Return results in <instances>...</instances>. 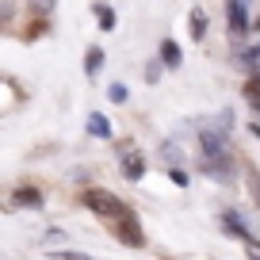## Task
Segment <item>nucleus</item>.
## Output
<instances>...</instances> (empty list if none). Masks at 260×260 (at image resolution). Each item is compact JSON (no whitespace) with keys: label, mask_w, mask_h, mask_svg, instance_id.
<instances>
[{"label":"nucleus","mask_w":260,"mask_h":260,"mask_svg":"<svg viewBox=\"0 0 260 260\" xmlns=\"http://www.w3.org/2000/svg\"><path fill=\"white\" fill-rule=\"evenodd\" d=\"M77 207H84V211H88L92 218H100L104 226H111V222L126 218V214L134 211V207L122 199V195H115L111 187H100V184L81 187V191H77Z\"/></svg>","instance_id":"f257e3e1"},{"label":"nucleus","mask_w":260,"mask_h":260,"mask_svg":"<svg viewBox=\"0 0 260 260\" xmlns=\"http://www.w3.org/2000/svg\"><path fill=\"white\" fill-rule=\"evenodd\" d=\"M111 146H115L111 153H115V169H119V176L126 180V184H142V180H146V172H149L146 149H142L134 138H115Z\"/></svg>","instance_id":"f03ea898"},{"label":"nucleus","mask_w":260,"mask_h":260,"mask_svg":"<svg viewBox=\"0 0 260 260\" xmlns=\"http://www.w3.org/2000/svg\"><path fill=\"white\" fill-rule=\"evenodd\" d=\"M214 222H218V230L226 237H234V241H241V245H256L260 241L256 230H252V222H249V211H241V207H222V211L214 214Z\"/></svg>","instance_id":"7ed1b4c3"},{"label":"nucleus","mask_w":260,"mask_h":260,"mask_svg":"<svg viewBox=\"0 0 260 260\" xmlns=\"http://www.w3.org/2000/svg\"><path fill=\"white\" fill-rule=\"evenodd\" d=\"M4 211H46V187L35 184V180H19L16 187L4 199Z\"/></svg>","instance_id":"20e7f679"},{"label":"nucleus","mask_w":260,"mask_h":260,"mask_svg":"<svg viewBox=\"0 0 260 260\" xmlns=\"http://www.w3.org/2000/svg\"><path fill=\"white\" fill-rule=\"evenodd\" d=\"M107 234H111L115 241L122 245V249H134V252H142V249H146V245H149V237H146V226H142L138 211H130L126 218L111 222V226H107Z\"/></svg>","instance_id":"39448f33"},{"label":"nucleus","mask_w":260,"mask_h":260,"mask_svg":"<svg viewBox=\"0 0 260 260\" xmlns=\"http://www.w3.org/2000/svg\"><path fill=\"white\" fill-rule=\"evenodd\" d=\"M226 8V31L234 42H249L252 35V16H249V0H222Z\"/></svg>","instance_id":"423d86ee"},{"label":"nucleus","mask_w":260,"mask_h":260,"mask_svg":"<svg viewBox=\"0 0 260 260\" xmlns=\"http://www.w3.org/2000/svg\"><path fill=\"white\" fill-rule=\"evenodd\" d=\"M195 172L199 176H207V180H214V184H222V187H234L237 184V172H241V157H222V161H199L195 165Z\"/></svg>","instance_id":"0eeeda50"},{"label":"nucleus","mask_w":260,"mask_h":260,"mask_svg":"<svg viewBox=\"0 0 260 260\" xmlns=\"http://www.w3.org/2000/svg\"><path fill=\"white\" fill-rule=\"evenodd\" d=\"M234 65L245 77L260 73V42H234Z\"/></svg>","instance_id":"6e6552de"},{"label":"nucleus","mask_w":260,"mask_h":260,"mask_svg":"<svg viewBox=\"0 0 260 260\" xmlns=\"http://www.w3.org/2000/svg\"><path fill=\"white\" fill-rule=\"evenodd\" d=\"M157 157H161L165 169H187V153L180 146V138H161L157 142Z\"/></svg>","instance_id":"1a4fd4ad"},{"label":"nucleus","mask_w":260,"mask_h":260,"mask_svg":"<svg viewBox=\"0 0 260 260\" xmlns=\"http://www.w3.org/2000/svg\"><path fill=\"white\" fill-rule=\"evenodd\" d=\"M84 134L96 142H115V122L107 119L104 111H88V119H84Z\"/></svg>","instance_id":"9d476101"},{"label":"nucleus","mask_w":260,"mask_h":260,"mask_svg":"<svg viewBox=\"0 0 260 260\" xmlns=\"http://www.w3.org/2000/svg\"><path fill=\"white\" fill-rule=\"evenodd\" d=\"M153 57L165 65V73H172V69H180V65H184V46H180L176 39H161Z\"/></svg>","instance_id":"9b49d317"},{"label":"nucleus","mask_w":260,"mask_h":260,"mask_svg":"<svg viewBox=\"0 0 260 260\" xmlns=\"http://www.w3.org/2000/svg\"><path fill=\"white\" fill-rule=\"evenodd\" d=\"M207 31H211V16H207L203 4H195V8L187 12V35H191V42H199V46H203V42H207Z\"/></svg>","instance_id":"f8f14e48"},{"label":"nucleus","mask_w":260,"mask_h":260,"mask_svg":"<svg viewBox=\"0 0 260 260\" xmlns=\"http://www.w3.org/2000/svg\"><path fill=\"white\" fill-rule=\"evenodd\" d=\"M241 100L249 104L252 122H260V73H249V77L241 81Z\"/></svg>","instance_id":"ddd939ff"},{"label":"nucleus","mask_w":260,"mask_h":260,"mask_svg":"<svg viewBox=\"0 0 260 260\" xmlns=\"http://www.w3.org/2000/svg\"><path fill=\"white\" fill-rule=\"evenodd\" d=\"M104 65H107V50L100 46V42H92V46L84 50V77H88V81H96V77L104 73Z\"/></svg>","instance_id":"4468645a"},{"label":"nucleus","mask_w":260,"mask_h":260,"mask_svg":"<svg viewBox=\"0 0 260 260\" xmlns=\"http://www.w3.org/2000/svg\"><path fill=\"white\" fill-rule=\"evenodd\" d=\"M92 16H96V27L104 35H111L115 27H119V12H115L107 0H96V4H92Z\"/></svg>","instance_id":"2eb2a0df"},{"label":"nucleus","mask_w":260,"mask_h":260,"mask_svg":"<svg viewBox=\"0 0 260 260\" xmlns=\"http://www.w3.org/2000/svg\"><path fill=\"white\" fill-rule=\"evenodd\" d=\"M19 12H23V0H0V31H16Z\"/></svg>","instance_id":"dca6fc26"},{"label":"nucleus","mask_w":260,"mask_h":260,"mask_svg":"<svg viewBox=\"0 0 260 260\" xmlns=\"http://www.w3.org/2000/svg\"><path fill=\"white\" fill-rule=\"evenodd\" d=\"M57 8V0H23V12H31V19H50Z\"/></svg>","instance_id":"f3484780"},{"label":"nucleus","mask_w":260,"mask_h":260,"mask_svg":"<svg viewBox=\"0 0 260 260\" xmlns=\"http://www.w3.org/2000/svg\"><path fill=\"white\" fill-rule=\"evenodd\" d=\"M65 241H69V230H61V226L42 230V249H65Z\"/></svg>","instance_id":"a211bd4d"},{"label":"nucleus","mask_w":260,"mask_h":260,"mask_svg":"<svg viewBox=\"0 0 260 260\" xmlns=\"http://www.w3.org/2000/svg\"><path fill=\"white\" fill-rule=\"evenodd\" d=\"M46 252V260H100V256H92V252H84V249H42Z\"/></svg>","instance_id":"6ab92c4d"},{"label":"nucleus","mask_w":260,"mask_h":260,"mask_svg":"<svg viewBox=\"0 0 260 260\" xmlns=\"http://www.w3.org/2000/svg\"><path fill=\"white\" fill-rule=\"evenodd\" d=\"M50 31H54V23H50V19H31V23H27V31H23V42H39V39H46Z\"/></svg>","instance_id":"aec40b11"},{"label":"nucleus","mask_w":260,"mask_h":260,"mask_svg":"<svg viewBox=\"0 0 260 260\" xmlns=\"http://www.w3.org/2000/svg\"><path fill=\"white\" fill-rule=\"evenodd\" d=\"M107 104H111V107H126L130 104V88L122 81H111V84H107Z\"/></svg>","instance_id":"412c9836"},{"label":"nucleus","mask_w":260,"mask_h":260,"mask_svg":"<svg viewBox=\"0 0 260 260\" xmlns=\"http://www.w3.org/2000/svg\"><path fill=\"white\" fill-rule=\"evenodd\" d=\"M161 77H165V65L157 61V57H146V65H142V81H146V84H161Z\"/></svg>","instance_id":"4be33fe9"},{"label":"nucleus","mask_w":260,"mask_h":260,"mask_svg":"<svg viewBox=\"0 0 260 260\" xmlns=\"http://www.w3.org/2000/svg\"><path fill=\"white\" fill-rule=\"evenodd\" d=\"M65 180H69V184L81 191V187L92 184V169H88V165H77V169H69V176H65Z\"/></svg>","instance_id":"5701e85b"},{"label":"nucleus","mask_w":260,"mask_h":260,"mask_svg":"<svg viewBox=\"0 0 260 260\" xmlns=\"http://www.w3.org/2000/svg\"><path fill=\"white\" fill-rule=\"evenodd\" d=\"M165 176H169V184L180 187V191H187V187H191V172H187V169H165Z\"/></svg>","instance_id":"b1692460"},{"label":"nucleus","mask_w":260,"mask_h":260,"mask_svg":"<svg viewBox=\"0 0 260 260\" xmlns=\"http://www.w3.org/2000/svg\"><path fill=\"white\" fill-rule=\"evenodd\" d=\"M249 134H252V138L260 142V122H249Z\"/></svg>","instance_id":"393cba45"},{"label":"nucleus","mask_w":260,"mask_h":260,"mask_svg":"<svg viewBox=\"0 0 260 260\" xmlns=\"http://www.w3.org/2000/svg\"><path fill=\"white\" fill-rule=\"evenodd\" d=\"M252 31H260V12H256V16H252Z\"/></svg>","instance_id":"a878e982"},{"label":"nucleus","mask_w":260,"mask_h":260,"mask_svg":"<svg viewBox=\"0 0 260 260\" xmlns=\"http://www.w3.org/2000/svg\"><path fill=\"white\" fill-rule=\"evenodd\" d=\"M0 92H4V77H0Z\"/></svg>","instance_id":"bb28decb"}]
</instances>
